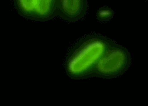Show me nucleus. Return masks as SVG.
Segmentation results:
<instances>
[{
	"label": "nucleus",
	"mask_w": 148,
	"mask_h": 106,
	"mask_svg": "<svg viewBox=\"0 0 148 106\" xmlns=\"http://www.w3.org/2000/svg\"><path fill=\"white\" fill-rule=\"evenodd\" d=\"M112 42L105 37L90 36L79 42L69 55L65 68L72 78L80 79L93 75L99 59Z\"/></svg>",
	"instance_id": "nucleus-1"
},
{
	"label": "nucleus",
	"mask_w": 148,
	"mask_h": 106,
	"mask_svg": "<svg viewBox=\"0 0 148 106\" xmlns=\"http://www.w3.org/2000/svg\"><path fill=\"white\" fill-rule=\"evenodd\" d=\"M130 62L129 51L121 45L112 43L97 63L93 76L104 78L116 77L125 72Z\"/></svg>",
	"instance_id": "nucleus-2"
},
{
	"label": "nucleus",
	"mask_w": 148,
	"mask_h": 106,
	"mask_svg": "<svg viewBox=\"0 0 148 106\" xmlns=\"http://www.w3.org/2000/svg\"><path fill=\"white\" fill-rule=\"evenodd\" d=\"M87 6V0H58L57 12L62 19L75 22L85 16Z\"/></svg>",
	"instance_id": "nucleus-3"
},
{
	"label": "nucleus",
	"mask_w": 148,
	"mask_h": 106,
	"mask_svg": "<svg viewBox=\"0 0 148 106\" xmlns=\"http://www.w3.org/2000/svg\"><path fill=\"white\" fill-rule=\"evenodd\" d=\"M58 0H38L34 10V17L39 19H47L57 12Z\"/></svg>",
	"instance_id": "nucleus-4"
},
{
	"label": "nucleus",
	"mask_w": 148,
	"mask_h": 106,
	"mask_svg": "<svg viewBox=\"0 0 148 106\" xmlns=\"http://www.w3.org/2000/svg\"><path fill=\"white\" fill-rule=\"evenodd\" d=\"M38 0H16L18 9L22 14L34 17V10Z\"/></svg>",
	"instance_id": "nucleus-5"
},
{
	"label": "nucleus",
	"mask_w": 148,
	"mask_h": 106,
	"mask_svg": "<svg viewBox=\"0 0 148 106\" xmlns=\"http://www.w3.org/2000/svg\"><path fill=\"white\" fill-rule=\"evenodd\" d=\"M114 16V12L108 7H103L97 13V18L100 21H108L112 19Z\"/></svg>",
	"instance_id": "nucleus-6"
}]
</instances>
